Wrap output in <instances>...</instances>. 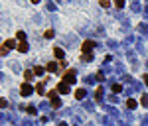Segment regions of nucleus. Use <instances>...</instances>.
Here are the masks:
<instances>
[{"instance_id": "16", "label": "nucleus", "mask_w": 148, "mask_h": 126, "mask_svg": "<svg viewBox=\"0 0 148 126\" xmlns=\"http://www.w3.org/2000/svg\"><path fill=\"white\" fill-rule=\"evenodd\" d=\"M126 106H128V108H136V101H134V99H128V101H126Z\"/></svg>"}, {"instance_id": "27", "label": "nucleus", "mask_w": 148, "mask_h": 126, "mask_svg": "<svg viewBox=\"0 0 148 126\" xmlns=\"http://www.w3.org/2000/svg\"><path fill=\"white\" fill-rule=\"evenodd\" d=\"M59 126H67V124H65V122H59Z\"/></svg>"}, {"instance_id": "11", "label": "nucleus", "mask_w": 148, "mask_h": 126, "mask_svg": "<svg viewBox=\"0 0 148 126\" xmlns=\"http://www.w3.org/2000/svg\"><path fill=\"white\" fill-rule=\"evenodd\" d=\"M34 75H36L34 71H26V73H24V79H26V81H32V79H34Z\"/></svg>"}, {"instance_id": "18", "label": "nucleus", "mask_w": 148, "mask_h": 126, "mask_svg": "<svg viewBox=\"0 0 148 126\" xmlns=\"http://www.w3.org/2000/svg\"><path fill=\"white\" fill-rule=\"evenodd\" d=\"M81 59H83V61H91V59H93V53H83Z\"/></svg>"}, {"instance_id": "26", "label": "nucleus", "mask_w": 148, "mask_h": 126, "mask_svg": "<svg viewBox=\"0 0 148 126\" xmlns=\"http://www.w3.org/2000/svg\"><path fill=\"white\" fill-rule=\"evenodd\" d=\"M144 83H146V85H148V75H144Z\"/></svg>"}, {"instance_id": "22", "label": "nucleus", "mask_w": 148, "mask_h": 126, "mask_svg": "<svg viewBox=\"0 0 148 126\" xmlns=\"http://www.w3.org/2000/svg\"><path fill=\"white\" fill-rule=\"evenodd\" d=\"M120 89H122L120 85H112V91H114V93H120Z\"/></svg>"}, {"instance_id": "28", "label": "nucleus", "mask_w": 148, "mask_h": 126, "mask_svg": "<svg viewBox=\"0 0 148 126\" xmlns=\"http://www.w3.org/2000/svg\"><path fill=\"white\" fill-rule=\"evenodd\" d=\"M32 2H34V4H37V2H39V0H32Z\"/></svg>"}, {"instance_id": "10", "label": "nucleus", "mask_w": 148, "mask_h": 126, "mask_svg": "<svg viewBox=\"0 0 148 126\" xmlns=\"http://www.w3.org/2000/svg\"><path fill=\"white\" fill-rule=\"evenodd\" d=\"M83 97H85V89H77V91H75V99H79V101H81Z\"/></svg>"}, {"instance_id": "2", "label": "nucleus", "mask_w": 148, "mask_h": 126, "mask_svg": "<svg viewBox=\"0 0 148 126\" xmlns=\"http://www.w3.org/2000/svg\"><path fill=\"white\" fill-rule=\"evenodd\" d=\"M63 81H65L67 85H73L75 83V71H73V69H67V71L63 73Z\"/></svg>"}, {"instance_id": "12", "label": "nucleus", "mask_w": 148, "mask_h": 126, "mask_svg": "<svg viewBox=\"0 0 148 126\" xmlns=\"http://www.w3.org/2000/svg\"><path fill=\"white\" fill-rule=\"evenodd\" d=\"M101 95H103V89L97 87V89H95V101H101Z\"/></svg>"}, {"instance_id": "14", "label": "nucleus", "mask_w": 148, "mask_h": 126, "mask_svg": "<svg viewBox=\"0 0 148 126\" xmlns=\"http://www.w3.org/2000/svg\"><path fill=\"white\" fill-rule=\"evenodd\" d=\"M16 40H18V42H26V34H24V32H18V34H16Z\"/></svg>"}, {"instance_id": "8", "label": "nucleus", "mask_w": 148, "mask_h": 126, "mask_svg": "<svg viewBox=\"0 0 148 126\" xmlns=\"http://www.w3.org/2000/svg\"><path fill=\"white\" fill-rule=\"evenodd\" d=\"M53 53H55V57H57V59H61V61L65 59V53H63V49H61V47H55V49H53Z\"/></svg>"}, {"instance_id": "9", "label": "nucleus", "mask_w": 148, "mask_h": 126, "mask_svg": "<svg viewBox=\"0 0 148 126\" xmlns=\"http://www.w3.org/2000/svg\"><path fill=\"white\" fill-rule=\"evenodd\" d=\"M36 93L37 95H45V85H43V81H39L36 85Z\"/></svg>"}, {"instance_id": "21", "label": "nucleus", "mask_w": 148, "mask_h": 126, "mask_svg": "<svg viewBox=\"0 0 148 126\" xmlns=\"http://www.w3.org/2000/svg\"><path fill=\"white\" fill-rule=\"evenodd\" d=\"M114 6H116V8H122V6H124V0H114Z\"/></svg>"}, {"instance_id": "5", "label": "nucleus", "mask_w": 148, "mask_h": 126, "mask_svg": "<svg viewBox=\"0 0 148 126\" xmlns=\"http://www.w3.org/2000/svg\"><path fill=\"white\" fill-rule=\"evenodd\" d=\"M45 69L51 71V73H55V71H59V63H57V61H49V63L45 65Z\"/></svg>"}, {"instance_id": "13", "label": "nucleus", "mask_w": 148, "mask_h": 126, "mask_svg": "<svg viewBox=\"0 0 148 126\" xmlns=\"http://www.w3.org/2000/svg\"><path fill=\"white\" fill-rule=\"evenodd\" d=\"M53 36H55V34H53V30H45V32H43V38H47V40H51Z\"/></svg>"}, {"instance_id": "17", "label": "nucleus", "mask_w": 148, "mask_h": 126, "mask_svg": "<svg viewBox=\"0 0 148 126\" xmlns=\"http://www.w3.org/2000/svg\"><path fill=\"white\" fill-rule=\"evenodd\" d=\"M45 97H49V101H53V99L57 97V89H55V91H49V93H47Z\"/></svg>"}, {"instance_id": "4", "label": "nucleus", "mask_w": 148, "mask_h": 126, "mask_svg": "<svg viewBox=\"0 0 148 126\" xmlns=\"http://www.w3.org/2000/svg\"><path fill=\"white\" fill-rule=\"evenodd\" d=\"M57 93H61V95H67V93H69V85L65 83V81H61V83L57 85Z\"/></svg>"}, {"instance_id": "1", "label": "nucleus", "mask_w": 148, "mask_h": 126, "mask_svg": "<svg viewBox=\"0 0 148 126\" xmlns=\"http://www.w3.org/2000/svg\"><path fill=\"white\" fill-rule=\"evenodd\" d=\"M20 93H22V97H30L34 93V87L26 81V83H22V87H20Z\"/></svg>"}, {"instance_id": "25", "label": "nucleus", "mask_w": 148, "mask_h": 126, "mask_svg": "<svg viewBox=\"0 0 148 126\" xmlns=\"http://www.w3.org/2000/svg\"><path fill=\"white\" fill-rule=\"evenodd\" d=\"M6 104H8V102H6V101H4V99H0V108H4V106H6Z\"/></svg>"}, {"instance_id": "6", "label": "nucleus", "mask_w": 148, "mask_h": 126, "mask_svg": "<svg viewBox=\"0 0 148 126\" xmlns=\"http://www.w3.org/2000/svg\"><path fill=\"white\" fill-rule=\"evenodd\" d=\"M4 47H6V49H16L18 43H16V40H6V42H4Z\"/></svg>"}, {"instance_id": "23", "label": "nucleus", "mask_w": 148, "mask_h": 126, "mask_svg": "<svg viewBox=\"0 0 148 126\" xmlns=\"http://www.w3.org/2000/svg\"><path fill=\"white\" fill-rule=\"evenodd\" d=\"M140 102H142V104H148V95H144V97L140 99Z\"/></svg>"}, {"instance_id": "20", "label": "nucleus", "mask_w": 148, "mask_h": 126, "mask_svg": "<svg viewBox=\"0 0 148 126\" xmlns=\"http://www.w3.org/2000/svg\"><path fill=\"white\" fill-rule=\"evenodd\" d=\"M43 71H45L43 67H34V73H36V75H43Z\"/></svg>"}, {"instance_id": "19", "label": "nucleus", "mask_w": 148, "mask_h": 126, "mask_svg": "<svg viewBox=\"0 0 148 126\" xmlns=\"http://www.w3.org/2000/svg\"><path fill=\"white\" fill-rule=\"evenodd\" d=\"M99 4H101L103 8H109V6H111V0H99Z\"/></svg>"}, {"instance_id": "3", "label": "nucleus", "mask_w": 148, "mask_h": 126, "mask_svg": "<svg viewBox=\"0 0 148 126\" xmlns=\"http://www.w3.org/2000/svg\"><path fill=\"white\" fill-rule=\"evenodd\" d=\"M93 47H95V42L93 40H87V42H83V45H81V51L83 53H91Z\"/></svg>"}, {"instance_id": "7", "label": "nucleus", "mask_w": 148, "mask_h": 126, "mask_svg": "<svg viewBox=\"0 0 148 126\" xmlns=\"http://www.w3.org/2000/svg\"><path fill=\"white\" fill-rule=\"evenodd\" d=\"M16 49H18L20 53H26L30 47H28V43H26V42H18V47H16Z\"/></svg>"}, {"instance_id": "24", "label": "nucleus", "mask_w": 148, "mask_h": 126, "mask_svg": "<svg viewBox=\"0 0 148 126\" xmlns=\"http://www.w3.org/2000/svg\"><path fill=\"white\" fill-rule=\"evenodd\" d=\"M26 110H28V112H30V114H36V108H34V106H28V108H26Z\"/></svg>"}, {"instance_id": "15", "label": "nucleus", "mask_w": 148, "mask_h": 126, "mask_svg": "<svg viewBox=\"0 0 148 126\" xmlns=\"http://www.w3.org/2000/svg\"><path fill=\"white\" fill-rule=\"evenodd\" d=\"M51 106H53V108H59V106H61V101H59V99L55 97V99L51 101Z\"/></svg>"}]
</instances>
